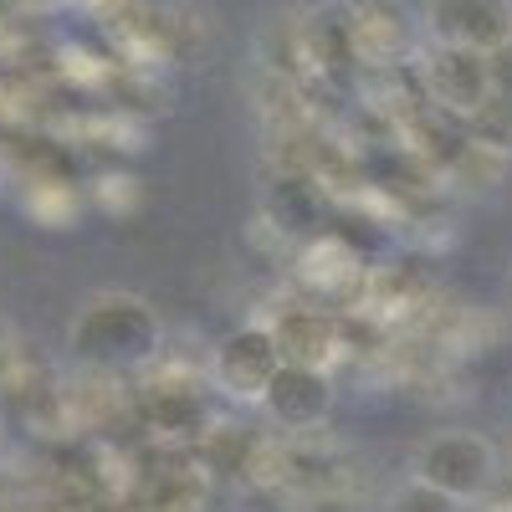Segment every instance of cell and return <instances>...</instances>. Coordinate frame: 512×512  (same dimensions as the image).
<instances>
[{"mask_svg":"<svg viewBox=\"0 0 512 512\" xmlns=\"http://www.w3.org/2000/svg\"><path fill=\"white\" fill-rule=\"evenodd\" d=\"M67 349L93 369H139L164 349V323L134 292H98L72 318Z\"/></svg>","mask_w":512,"mask_h":512,"instance_id":"cell-1","label":"cell"},{"mask_svg":"<svg viewBox=\"0 0 512 512\" xmlns=\"http://www.w3.org/2000/svg\"><path fill=\"white\" fill-rule=\"evenodd\" d=\"M410 477L431 482L436 492L456 502H477L497 482V446L477 431H436L415 446Z\"/></svg>","mask_w":512,"mask_h":512,"instance_id":"cell-2","label":"cell"},{"mask_svg":"<svg viewBox=\"0 0 512 512\" xmlns=\"http://www.w3.org/2000/svg\"><path fill=\"white\" fill-rule=\"evenodd\" d=\"M420 31L431 36V47L497 57L512 41V0H425Z\"/></svg>","mask_w":512,"mask_h":512,"instance_id":"cell-3","label":"cell"},{"mask_svg":"<svg viewBox=\"0 0 512 512\" xmlns=\"http://www.w3.org/2000/svg\"><path fill=\"white\" fill-rule=\"evenodd\" d=\"M282 364L287 359H282V344H277L272 323H241L216 344V354H210L216 384L231 400H251V405H262L267 384L277 379Z\"/></svg>","mask_w":512,"mask_h":512,"instance_id":"cell-4","label":"cell"},{"mask_svg":"<svg viewBox=\"0 0 512 512\" xmlns=\"http://www.w3.org/2000/svg\"><path fill=\"white\" fill-rule=\"evenodd\" d=\"M425 93H431L446 113L477 123L487 113V103L497 98L492 57L456 52V47H431V57H425Z\"/></svg>","mask_w":512,"mask_h":512,"instance_id":"cell-5","label":"cell"},{"mask_svg":"<svg viewBox=\"0 0 512 512\" xmlns=\"http://www.w3.org/2000/svg\"><path fill=\"white\" fill-rule=\"evenodd\" d=\"M262 410H267L272 425H282V431H318V425L333 415V379H328V369L282 364L277 379L267 384V395H262Z\"/></svg>","mask_w":512,"mask_h":512,"instance_id":"cell-6","label":"cell"},{"mask_svg":"<svg viewBox=\"0 0 512 512\" xmlns=\"http://www.w3.org/2000/svg\"><path fill=\"white\" fill-rule=\"evenodd\" d=\"M277 344H282V359L287 364H313V369H328L333 349H338V323L318 308H287L277 323Z\"/></svg>","mask_w":512,"mask_h":512,"instance_id":"cell-7","label":"cell"},{"mask_svg":"<svg viewBox=\"0 0 512 512\" xmlns=\"http://www.w3.org/2000/svg\"><path fill=\"white\" fill-rule=\"evenodd\" d=\"M384 512H466V502H456V497L436 492L431 482H415V477H410L405 487H395V492H390Z\"/></svg>","mask_w":512,"mask_h":512,"instance_id":"cell-8","label":"cell"},{"mask_svg":"<svg viewBox=\"0 0 512 512\" xmlns=\"http://www.w3.org/2000/svg\"><path fill=\"white\" fill-rule=\"evenodd\" d=\"M492 82H497V98H507V103H512V41L492 57Z\"/></svg>","mask_w":512,"mask_h":512,"instance_id":"cell-9","label":"cell"},{"mask_svg":"<svg viewBox=\"0 0 512 512\" xmlns=\"http://www.w3.org/2000/svg\"><path fill=\"white\" fill-rule=\"evenodd\" d=\"M11 369H16V333H11L6 318H0V384L11 379Z\"/></svg>","mask_w":512,"mask_h":512,"instance_id":"cell-10","label":"cell"}]
</instances>
